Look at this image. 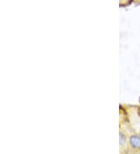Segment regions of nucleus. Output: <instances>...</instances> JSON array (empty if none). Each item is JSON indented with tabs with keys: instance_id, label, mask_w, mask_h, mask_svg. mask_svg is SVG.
<instances>
[{
	"instance_id": "nucleus-1",
	"label": "nucleus",
	"mask_w": 140,
	"mask_h": 154,
	"mask_svg": "<svg viewBox=\"0 0 140 154\" xmlns=\"http://www.w3.org/2000/svg\"><path fill=\"white\" fill-rule=\"evenodd\" d=\"M129 146L135 151H140V135H132L129 138Z\"/></svg>"
},
{
	"instance_id": "nucleus-2",
	"label": "nucleus",
	"mask_w": 140,
	"mask_h": 154,
	"mask_svg": "<svg viewBox=\"0 0 140 154\" xmlns=\"http://www.w3.org/2000/svg\"><path fill=\"white\" fill-rule=\"evenodd\" d=\"M126 140H127V137L124 132H120L119 133V144L121 146H123L126 143Z\"/></svg>"
},
{
	"instance_id": "nucleus-3",
	"label": "nucleus",
	"mask_w": 140,
	"mask_h": 154,
	"mask_svg": "<svg viewBox=\"0 0 140 154\" xmlns=\"http://www.w3.org/2000/svg\"><path fill=\"white\" fill-rule=\"evenodd\" d=\"M139 135H140V133H139Z\"/></svg>"
}]
</instances>
